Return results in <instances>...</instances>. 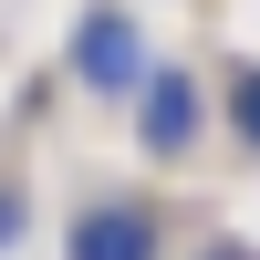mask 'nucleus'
<instances>
[{
    "label": "nucleus",
    "mask_w": 260,
    "mask_h": 260,
    "mask_svg": "<svg viewBox=\"0 0 260 260\" xmlns=\"http://www.w3.org/2000/svg\"><path fill=\"white\" fill-rule=\"evenodd\" d=\"M73 73H83V83H104V94L146 83V62H136V21H125V11H94V21L73 31Z\"/></svg>",
    "instance_id": "1"
},
{
    "label": "nucleus",
    "mask_w": 260,
    "mask_h": 260,
    "mask_svg": "<svg viewBox=\"0 0 260 260\" xmlns=\"http://www.w3.org/2000/svg\"><path fill=\"white\" fill-rule=\"evenodd\" d=\"M73 260H156V219L146 208H83L73 219Z\"/></svg>",
    "instance_id": "2"
},
{
    "label": "nucleus",
    "mask_w": 260,
    "mask_h": 260,
    "mask_svg": "<svg viewBox=\"0 0 260 260\" xmlns=\"http://www.w3.org/2000/svg\"><path fill=\"white\" fill-rule=\"evenodd\" d=\"M136 104H146V146H187V136H198V94H187V73H146Z\"/></svg>",
    "instance_id": "3"
},
{
    "label": "nucleus",
    "mask_w": 260,
    "mask_h": 260,
    "mask_svg": "<svg viewBox=\"0 0 260 260\" xmlns=\"http://www.w3.org/2000/svg\"><path fill=\"white\" fill-rule=\"evenodd\" d=\"M240 125L260 136V73H240Z\"/></svg>",
    "instance_id": "4"
},
{
    "label": "nucleus",
    "mask_w": 260,
    "mask_h": 260,
    "mask_svg": "<svg viewBox=\"0 0 260 260\" xmlns=\"http://www.w3.org/2000/svg\"><path fill=\"white\" fill-rule=\"evenodd\" d=\"M0 240H21V208H11V198H0Z\"/></svg>",
    "instance_id": "5"
},
{
    "label": "nucleus",
    "mask_w": 260,
    "mask_h": 260,
    "mask_svg": "<svg viewBox=\"0 0 260 260\" xmlns=\"http://www.w3.org/2000/svg\"><path fill=\"white\" fill-rule=\"evenodd\" d=\"M208 260H250V250H208Z\"/></svg>",
    "instance_id": "6"
}]
</instances>
